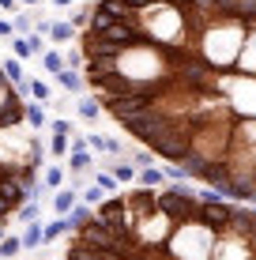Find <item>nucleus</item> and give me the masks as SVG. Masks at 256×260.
Masks as SVG:
<instances>
[{
  "label": "nucleus",
  "instance_id": "nucleus-1",
  "mask_svg": "<svg viewBox=\"0 0 256 260\" xmlns=\"http://www.w3.org/2000/svg\"><path fill=\"white\" fill-rule=\"evenodd\" d=\"M64 260H256V208L189 181L136 185L68 234Z\"/></svg>",
  "mask_w": 256,
  "mask_h": 260
},
{
  "label": "nucleus",
  "instance_id": "nucleus-2",
  "mask_svg": "<svg viewBox=\"0 0 256 260\" xmlns=\"http://www.w3.org/2000/svg\"><path fill=\"white\" fill-rule=\"evenodd\" d=\"M26 98L8 83L0 72V222H12V215L26 200L42 204L49 189L42 185V170L49 158V143L26 124Z\"/></svg>",
  "mask_w": 256,
  "mask_h": 260
},
{
  "label": "nucleus",
  "instance_id": "nucleus-3",
  "mask_svg": "<svg viewBox=\"0 0 256 260\" xmlns=\"http://www.w3.org/2000/svg\"><path fill=\"white\" fill-rule=\"evenodd\" d=\"M68 170H72V174H87V170H91V155H87V140H83V136H72Z\"/></svg>",
  "mask_w": 256,
  "mask_h": 260
},
{
  "label": "nucleus",
  "instance_id": "nucleus-4",
  "mask_svg": "<svg viewBox=\"0 0 256 260\" xmlns=\"http://www.w3.org/2000/svg\"><path fill=\"white\" fill-rule=\"evenodd\" d=\"M46 38L53 42V46H68V42H76V38H79V30H76V26L68 23V19H53Z\"/></svg>",
  "mask_w": 256,
  "mask_h": 260
},
{
  "label": "nucleus",
  "instance_id": "nucleus-5",
  "mask_svg": "<svg viewBox=\"0 0 256 260\" xmlns=\"http://www.w3.org/2000/svg\"><path fill=\"white\" fill-rule=\"evenodd\" d=\"M19 241H23V249H42V245H46V222H42V219L30 222V226L19 234Z\"/></svg>",
  "mask_w": 256,
  "mask_h": 260
},
{
  "label": "nucleus",
  "instance_id": "nucleus-6",
  "mask_svg": "<svg viewBox=\"0 0 256 260\" xmlns=\"http://www.w3.org/2000/svg\"><path fill=\"white\" fill-rule=\"evenodd\" d=\"M136 185H139V189H162V185H170V181H166V174L158 166H147V170L136 174Z\"/></svg>",
  "mask_w": 256,
  "mask_h": 260
},
{
  "label": "nucleus",
  "instance_id": "nucleus-7",
  "mask_svg": "<svg viewBox=\"0 0 256 260\" xmlns=\"http://www.w3.org/2000/svg\"><path fill=\"white\" fill-rule=\"evenodd\" d=\"M64 177H68V170L64 166H46V170H42V185H46V189L49 192H60V189H64Z\"/></svg>",
  "mask_w": 256,
  "mask_h": 260
},
{
  "label": "nucleus",
  "instance_id": "nucleus-8",
  "mask_svg": "<svg viewBox=\"0 0 256 260\" xmlns=\"http://www.w3.org/2000/svg\"><path fill=\"white\" fill-rule=\"evenodd\" d=\"M0 72L8 76V83H12V87L26 83V72H23V60L19 57H4V60H0Z\"/></svg>",
  "mask_w": 256,
  "mask_h": 260
},
{
  "label": "nucleus",
  "instance_id": "nucleus-9",
  "mask_svg": "<svg viewBox=\"0 0 256 260\" xmlns=\"http://www.w3.org/2000/svg\"><path fill=\"white\" fill-rule=\"evenodd\" d=\"M76 204H79V192H76V189H68V185H64L60 192H53V211H57V215H68V211L76 208Z\"/></svg>",
  "mask_w": 256,
  "mask_h": 260
},
{
  "label": "nucleus",
  "instance_id": "nucleus-10",
  "mask_svg": "<svg viewBox=\"0 0 256 260\" xmlns=\"http://www.w3.org/2000/svg\"><path fill=\"white\" fill-rule=\"evenodd\" d=\"M105 174H113V181H117V185H136V174H139V170L132 166V162H113Z\"/></svg>",
  "mask_w": 256,
  "mask_h": 260
},
{
  "label": "nucleus",
  "instance_id": "nucleus-11",
  "mask_svg": "<svg viewBox=\"0 0 256 260\" xmlns=\"http://www.w3.org/2000/svg\"><path fill=\"white\" fill-rule=\"evenodd\" d=\"M76 113H79V117H83V121H94V117H98V113H102V106H98V98H87V94H79L76 98Z\"/></svg>",
  "mask_w": 256,
  "mask_h": 260
},
{
  "label": "nucleus",
  "instance_id": "nucleus-12",
  "mask_svg": "<svg viewBox=\"0 0 256 260\" xmlns=\"http://www.w3.org/2000/svg\"><path fill=\"white\" fill-rule=\"evenodd\" d=\"M57 83L64 87V91H72V94H83L87 91V83H83V76H79V72H72V68H64L57 76Z\"/></svg>",
  "mask_w": 256,
  "mask_h": 260
},
{
  "label": "nucleus",
  "instance_id": "nucleus-13",
  "mask_svg": "<svg viewBox=\"0 0 256 260\" xmlns=\"http://www.w3.org/2000/svg\"><path fill=\"white\" fill-rule=\"evenodd\" d=\"M42 64H46V72L57 79L60 72H64V57H60V49H46V53H42Z\"/></svg>",
  "mask_w": 256,
  "mask_h": 260
},
{
  "label": "nucleus",
  "instance_id": "nucleus-14",
  "mask_svg": "<svg viewBox=\"0 0 256 260\" xmlns=\"http://www.w3.org/2000/svg\"><path fill=\"white\" fill-rule=\"evenodd\" d=\"M68 151H72V140H68V136H53V140H49V158L64 162V158H68Z\"/></svg>",
  "mask_w": 256,
  "mask_h": 260
},
{
  "label": "nucleus",
  "instance_id": "nucleus-15",
  "mask_svg": "<svg viewBox=\"0 0 256 260\" xmlns=\"http://www.w3.org/2000/svg\"><path fill=\"white\" fill-rule=\"evenodd\" d=\"M23 253V241L15 234H4V241H0V260H15Z\"/></svg>",
  "mask_w": 256,
  "mask_h": 260
},
{
  "label": "nucleus",
  "instance_id": "nucleus-16",
  "mask_svg": "<svg viewBox=\"0 0 256 260\" xmlns=\"http://www.w3.org/2000/svg\"><path fill=\"white\" fill-rule=\"evenodd\" d=\"M30 102H38V106L53 102V91H49L46 79H30Z\"/></svg>",
  "mask_w": 256,
  "mask_h": 260
},
{
  "label": "nucleus",
  "instance_id": "nucleus-17",
  "mask_svg": "<svg viewBox=\"0 0 256 260\" xmlns=\"http://www.w3.org/2000/svg\"><path fill=\"white\" fill-rule=\"evenodd\" d=\"M15 219L19 222H26V226H30V222H38L42 219V204H34V200H26L19 211H15Z\"/></svg>",
  "mask_w": 256,
  "mask_h": 260
},
{
  "label": "nucleus",
  "instance_id": "nucleus-18",
  "mask_svg": "<svg viewBox=\"0 0 256 260\" xmlns=\"http://www.w3.org/2000/svg\"><path fill=\"white\" fill-rule=\"evenodd\" d=\"M26 124H30L34 132H38V128H46V106H38V102H30V106H26Z\"/></svg>",
  "mask_w": 256,
  "mask_h": 260
},
{
  "label": "nucleus",
  "instance_id": "nucleus-19",
  "mask_svg": "<svg viewBox=\"0 0 256 260\" xmlns=\"http://www.w3.org/2000/svg\"><path fill=\"white\" fill-rule=\"evenodd\" d=\"M94 185H98L105 196H117V192H121V185L113 181V174H105V170H98V174H94Z\"/></svg>",
  "mask_w": 256,
  "mask_h": 260
},
{
  "label": "nucleus",
  "instance_id": "nucleus-20",
  "mask_svg": "<svg viewBox=\"0 0 256 260\" xmlns=\"http://www.w3.org/2000/svg\"><path fill=\"white\" fill-rule=\"evenodd\" d=\"M102 200H105V192L98 189V185H87V189H83V196H79V204H87V208H98Z\"/></svg>",
  "mask_w": 256,
  "mask_h": 260
},
{
  "label": "nucleus",
  "instance_id": "nucleus-21",
  "mask_svg": "<svg viewBox=\"0 0 256 260\" xmlns=\"http://www.w3.org/2000/svg\"><path fill=\"white\" fill-rule=\"evenodd\" d=\"M60 234H68V222L64 219H53V222H46V245H53Z\"/></svg>",
  "mask_w": 256,
  "mask_h": 260
},
{
  "label": "nucleus",
  "instance_id": "nucleus-22",
  "mask_svg": "<svg viewBox=\"0 0 256 260\" xmlns=\"http://www.w3.org/2000/svg\"><path fill=\"white\" fill-rule=\"evenodd\" d=\"M12 57H19V60H30V57H34V49H30V38H12Z\"/></svg>",
  "mask_w": 256,
  "mask_h": 260
},
{
  "label": "nucleus",
  "instance_id": "nucleus-23",
  "mask_svg": "<svg viewBox=\"0 0 256 260\" xmlns=\"http://www.w3.org/2000/svg\"><path fill=\"white\" fill-rule=\"evenodd\" d=\"M15 34H19V38H26V30H30V26H34V19H30V15H26V12H19V15H15Z\"/></svg>",
  "mask_w": 256,
  "mask_h": 260
},
{
  "label": "nucleus",
  "instance_id": "nucleus-24",
  "mask_svg": "<svg viewBox=\"0 0 256 260\" xmlns=\"http://www.w3.org/2000/svg\"><path fill=\"white\" fill-rule=\"evenodd\" d=\"M49 128H53V136H68V140H72V121L57 117V121H49Z\"/></svg>",
  "mask_w": 256,
  "mask_h": 260
},
{
  "label": "nucleus",
  "instance_id": "nucleus-25",
  "mask_svg": "<svg viewBox=\"0 0 256 260\" xmlns=\"http://www.w3.org/2000/svg\"><path fill=\"white\" fill-rule=\"evenodd\" d=\"M151 158H155L151 151H147V147H139L136 155H132V166H136V170H147V166H151Z\"/></svg>",
  "mask_w": 256,
  "mask_h": 260
},
{
  "label": "nucleus",
  "instance_id": "nucleus-26",
  "mask_svg": "<svg viewBox=\"0 0 256 260\" xmlns=\"http://www.w3.org/2000/svg\"><path fill=\"white\" fill-rule=\"evenodd\" d=\"M83 140H87V151H91V147L94 151H105V136H94V132H91V136H83Z\"/></svg>",
  "mask_w": 256,
  "mask_h": 260
},
{
  "label": "nucleus",
  "instance_id": "nucleus-27",
  "mask_svg": "<svg viewBox=\"0 0 256 260\" xmlns=\"http://www.w3.org/2000/svg\"><path fill=\"white\" fill-rule=\"evenodd\" d=\"M30 38V49H34V57H42L46 53V42H42V34H26Z\"/></svg>",
  "mask_w": 256,
  "mask_h": 260
},
{
  "label": "nucleus",
  "instance_id": "nucleus-28",
  "mask_svg": "<svg viewBox=\"0 0 256 260\" xmlns=\"http://www.w3.org/2000/svg\"><path fill=\"white\" fill-rule=\"evenodd\" d=\"M0 38H15V26L8 19H0Z\"/></svg>",
  "mask_w": 256,
  "mask_h": 260
},
{
  "label": "nucleus",
  "instance_id": "nucleus-29",
  "mask_svg": "<svg viewBox=\"0 0 256 260\" xmlns=\"http://www.w3.org/2000/svg\"><path fill=\"white\" fill-rule=\"evenodd\" d=\"M0 8H4V12H15V8H19V0H0Z\"/></svg>",
  "mask_w": 256,
  "mask_h": 260
},
{
  "label": "nucleus",
  "instance_id": "nucleus-30",
  "mask_svg": "<svg viewBox=\"0 0 256 260\" xmlns=\"http://www.w3.org/2000/svg\"><path fill=\"white\" fill-rule=\"evenodd\" d=\"M49 4H53V8H72L76 0H49Z\"/></svg>",
  "mask_w": 256,
  "mask_h": 260
},
{
  "label": "nucleus",
  "instance_id": "nucleus-31",
  "mask_svg": "<svg viewBox=\"0 0 256 260\" xmlns=\"http://www.w3.org/2000/svg\"><path fill=\"white\" fill-rule=\"evenodd\" d=\"M19 4H38V0H19Z\"/></svg>",
  "mask_w": 256,
  "mask_h": 260
}]
</instances>
